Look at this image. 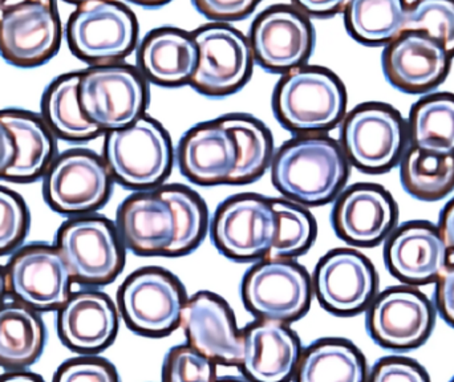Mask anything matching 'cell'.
<instances>
[{
  "mask_svg": "<svg viewBox=\"0 0 454 382\" xmlns=\"http://www.w3.org/2000/svg\"><path fill=\"white\" fill-rule=\"evenodd\" d=\"M271 156L269 130L246 114L196 125L181 138L176 153L181 173L201 186L253 183L266 172Z\"/></svg>",
  "mask_w": 454,
  "mask_h": 382,
  "instance_id": "6da1fadb",
  "label": "cell"
},
{
  "mask_svg": "<svg viewBox=\"0 0 454 382\" xmlns=\"http://www.w3.org/2000/svg\"><path fill=\"white\" fill-rule=\"evenodd\" d=\"M204 200L183 185H165L129 195L117 211L122 245L141 256H181L204 239Z\"/></svg>",
  "mask_w": 454,
  "mask_h": 382,
  "instance_id": "7a4b0ae2",
  "label": "cell"
},
{
  "mask_svg": "<svg viewBox=\"0 0 454 382\" xmlns=\"http://www.w3.org/2000/svg\"><path fill=\"white\" fill-rule=\"evenodd\" d=\"M275 188L299 205L331 202L348 178V160L333 138L301 135L286 143L271 162Z\"/></svg>",
  "mask_w": 454,
  "mask_h": 382,
  "instance_id": "3957f363",
  "label": "cell"
},
{
  "mask_svg": "<svg viewBox=\"0 0 454 382\" xmlns=\"http://www.w3.org/2000/svg\"><path fill=\"white\" fill-rule=\"evenodd\" d=\"M347 93L330 69L301 66L283 74L272 95L278 121L298 135H317L343 120Z\"/></svg>",
  "mask_w": 454,
  "mask_h": 382,
  "instance_id": "277c9868",
  "label": "cell"
},
{
  "mask_svg": "<svg viewBox=\"0 0 454 382\" xmlns=\"http://www.w3.org/2000/svg\"><path fill=\"white\" fill-rule=\"evenodd\" d=\"M104 160L112 177L138 191L157 188L167 180L175 153L164 127L141 116L128 127L106 132Z\"/></svg>",
  "mask_w": 454,
  "mask_h": 382,
  "instance_id": "5b68a950",
  "label": "cell"
},
{
  "mask_svg": "<svg viewBox=\"0 0 454 382\" xmlns=\"http://www.w3.org/2000/svg\"><path fill=\"white\" fill-rule=\"evenodd\" d=\"M66 37L72 53L82 60L92 66L117 64L137 44V19L116 0H88L69 16Z\"/></svg>",
  "mask_w": 454,
  "mask_h": 382,
  "instance_id": "8992f818",
  "label": "cell"
},
{
  "mask_svg": "<svg viewBox=\"0 0 454 382\" xmlns=\"http://www.w3.org/2000/svg\"><path fill=\"white\" fill-rule=\"evenodd\" d=\"M408 128L396 109L365 103L349 112L341 125V149L347 160L365 173L388 172L402 161Z\"/></svg>",
  "mask_w": 454,
  "mask_h": 382,
  "instance_id": "52a82bcc",
  "label": "cell"
},
{
  "mask_svg": "<svg viewBox=\"0 0 454 382\" xmlns=\"http://www.w3.org/2000/svg\"><path fill=\"white\" fill-rule=\"evenodd\" d=\"M82 112L103 132L121 129L144 116L148 87L141 72L124 64L92 66L80 72Z\"/></svg>",
  "mask_w": 454,
  "mask_h": 382,
  "instance_id": "ba28073f",
  "label": "cell"
},
{
  "mask_svg": "<svg viewBox=\"0 0 454 382\" xmlns=\"http://www.w3.org/2000/svg\"><path fill=\"white\" fill-rule=\"evenodd\" d=\"M312 279L291 259H259L242 282V300L258 319L288 323L301 319L312 298Z\"/></svg>",
  "mask_w": 454,
  "mask_h": 382,
  "instance_id": "9c48e42d",
  "label": "cell"
},
{
  "mask_svg": "<svg viewBox=\"0 0 454 382\" xmlns=\"http://www.w3.org/2000/svg\"><path fill=\"white\" fill-rule=\"evenodd\" d=\"M180 280L167 269L149 267L133 272L119 291V308L130 331L162 338L180 325L185 306Z\"/></svg>",
  "mask_w": 454,
  "mask_h": 382,
  "instance_id": "30bf717a",
  "label": "cell"
},
{
  "mask_svg": "<svg viewBox=\"0 0 454 382\" xmlns=\"http://www.w3.org/2000/svg\"><path fill=\"white\" fill-rule=\"evenodd\" d=\"M192 34L199 63L189 85L212 98L226 97L245 87L254 63L247 37L225 23L207 24Z\"/></svg>",
  "mask_w": 454,
  "mask_h": 382,
  "instance_id": "8fae6325",
  "label": "cell"
},
{
  "mask_svg": "<svg viewBox=\"0 0 454 382\" xmlns=\"http://www.w3.org/2000/svg\"><path fill=\"white\" fill-rule=\"evenodd\" d=\"M56 248L66 261L72 279L82 285H108L124 269L121 238L108 219L69 221L59 230Z\"/></svg>",
  "mask_w": 454,
  "mask_h": 382,
  "instance_id": "7c38bea8",
  "label": "cell"
},
{
  "mask_svg": "<svg viewBox=\"0 0 454 382\" xmlns=\"http://www.w3.org/2000/svg\"><path fill=\"white\" fill-rule=\"evenodd\" d=\"M277 215L271 199L255 194L235 195L215 211L212 239L232 261L263 259L274 243Z\"/></svg>",
  "mask_w": 454,
  "mask_h": 382,
  "instance_id": "4fadbf2b",
  "label": "cell"
},
{
  "mask_svg": "<svg viewBox=\"0 0 454 382\" xmlns=\"http://www.w3.org/2000/svg\"><path fill=\"white\" fill-rule=\"evenodd\" d=\"M248 42L262 68L283 74L304 66L314 52V27L294 5H272L254 20Z\"/></svg>",
  "mask_w": 454,
  "mask_h": 382,
  "instance_id": "5bb4252c",
  "label": "cell"
},
{
  "mask_svg": "<svg viewBox=\"0 0 454 382\" xmlns=\"http://www.w3.org/2000/svg\"><path fill=\"white\" fill-rule=\"evenodd\" d=\"M434 325V304L415 288H389L368 306V333L376 344L392 351L423 346Z\"/></svg>",
  "mask_w": 454,
  "mask_h": 382,
  "instance_id": "9a60e30c",
  "label": "cell"
},
{
  "mask_svg": "<svg viewBox=\"0 0 454 382\" xmlns=\"http://www.w3.org/2000/svg\"><path fill=\"white\" fill-rule=\"evenodd\" d=\"M376 288L378 275L372 263L351 248H336L325 253L312 275V290L323 308L340 316L368 308Z\"/></svg>",
  "mask_w": 454,
  "mask_h": 382,
  "instance_id": "2e32d148",
  "label": "cell"
},
{
  "mask_svg": "<svg viewBox=\"0 0 454 382\" xmlns=\"http://www.w3.org/2000/svg\"><path fill=\"white\" fill-rule=\"evenodd\" d=\"M111 189L112 175L106 161L84 151L61 154L44 183L48 203L63 214L98 210L108 199Z\"/></svg>",
  "mask_w": 454,
  "mask_h": 382,
  "instance_id": "e0dca14e",
  "label": "cell"
},
{
  "mask_svg": "<svg viewBox=\"0 0 454 382\" xmlns=\"http://www.w3.org/2000/svg\"><path fill=\"white\" fill-rule=\"evenodd\" d=\"M61 36L55 4L21 5L0 19V56L19 68L43 66L58 53Z\"/></svg>",
  "mask_w": 454,
  "mask_h": 382,
  "instance_id": "ac0fdd59",
  "label": "cell"
},
{
  "mask_svg": "<svg viewBox=\"0 0 454 382\" xmlns=\"http://www.w3.org/2000/svg\"><path fill=\"white\" fill-rule=\"evenodd\" d=\"M71 279L66 261L58 248L31 246L19 251L8 264V290L31 308H60L71 296Z\"/></svg>",
  "mask_w": 454,
  "mask_h": 382,
  "instance_id": "d6986e66",
  "label": "cell"
},
{
  "mask_svg": "<svg viewBox=\"0 0 454 382\" xmlns=\"http://www.w3.org/2000/svg\"><path fill=\"white\" fill-rule=\"evenodd\" d=\"M180 325L189 346L215 364H242V330H238L231 308L220 296L207 291L194 293L184 306Z\"/></svg>",
  "mask_w": 454,
  "mask_h": 382,
  "instance_id": "ffe728a7",
  "label": "cell"
},
{
  "mask_svg": "<svg viewBox=\"0 0 454 382\" xmlns=\"http://www.w3.org/2000/svg\"><path fill=\"white\" fill-rule=\"evenodd\" d=\"M452 56L436 40L421 32H404L387 44L384 76L396 90L420 95L439 87L450 68Z\"/></svg>",
  "mask_w": 454,
  "mask_h": 382,
  "instance_id": "44dd1931",
  "label": "cell"
},
{
  "mask_svg": "<svg viewBox=\"0 0 454 382\" xmlns=\"http://www.w3.org/2000/svg\"><path fill=\"white\" fill-rule=\"evenodd\" d=\"M396 203L386 189L360 183L341 192L333 208L336 235L349 245L372 247L391 234Z\"/></svg>",
  "mask_w": 454,
  "mask_h": 382,
  "instance_id": "7402d4cb",
  "label": "cell"
},
{
  "mask_svg": "<svg viewBox=\"0 0 454 382\" xmlns=\"http://www.w3.org/2000/svg\"><path fill=\"white\" fill-rule=\"evenodd\" d=\"M450 253L439 229L411 222L387 240L384 259L395 277L418 285L436 282L450 264Z\"/></svg>",
  "mask_w": 454,
  "mask_h": 382,
  "instance_id": "603a6c76",
  "label": "cell"
},
{
  "mask_svg": "<svg viewBox=\"0 0 454 382\" xmlns=\"http://www.w3.org/2000/svg\"><path fill=\"white\" fill-rule=\"evenodd\" d=\"M243 335V373L259 382L288 380L301 354V341L286 323L262 320L247 325Z\"/></svg>",
  "mask_w": 454,
  "mask_h": 382,
  "instance_id": "cb8c5ba5",
  "label": "cell"
},
{
  "mask_svg": "<svg viewBox=\"0 0 454 382\" xmlns=\"http://www.w3.org/2000/svg\"><path fill=\"white\" fill-rule=\"evenodd\" d=\"M119 315L108 296L96 291L74 293L59 308L61 341L79 354H98L114 343Z\"/></svg>",
  "mask_w": 454,
  "mask_h": 382,
  "instance_id": "d4e9b609",
  "label": "cell"
},
{
  "mask_svg": "<svg viewBox=\"0 0 454 382\" xmlns=\"http://www.w3.org/2000/svg\"><path fill=\"white\" fill-rule=\"evenodd\" d=\"M138 68L148 82L160 87L189 84L199 63L193 34L162 27L149 32L138 48Z\"/></svg>",
  "mask_w": 454,
  "mask_h": 382,
  "instance_id": "484cf974",
  "label": "cell"
},
{
  "mask_svg": "<svg viewBox=\"0 0 454 382\" xmlns=\"http://www.w3.org/2000/svg\"><path fill=\"white\" fill-rule=\"evenodd\" d=\"M367 373L356 347L340 339H323L301 351L294 375L299 382H362Z\"/></svg>",
  "mask_w": 454,
  "mask_h": 382,
  "instance_id": "4316f807",
  "label": "cell"
},
{
  "mask_svg": "<svg viewBox=\"0 0 454 382\" xmlns=\"http://www.w3.org/2000/svg\"><path fill=\"white\" fill-rule=\"evenodd\" d=\"M0 121L10 130L16 146L15 160L4 177L19 181L39 177L53 153L50 129L34 114L13 109L0 112Z\"/></svg>",
  "mask_w": 454,
  "mask_h": 382,
  "instance_id": "83f0119b",
  "label": "cell"
},
{
  "mask_svg": "<svg viewBox=\"0 0 454 382\" xmlns=\"http://www.w3.org/2000/svg\"><path fill=\"white\" fill-rule=\"evenodd\" d=\"M45 332L39 316L24 303L0 307V365L26 368L44 348Z\"/></svg>",
  "mask_w": 454,
  "mask_h": 382,
  "instance_id": "f1b7e54d",
  "label": "cell"
},
{
  "mask_svg": "<svg viewBox=\"0 0 454 382\" xmlns=\"http://www.w3.org/2000/svg\"><path fill=\"white\" fill-rule=\"evenodd\" d=\"M411 146L439 156L454 154V96L440 93L415 104L408 122Z\"/></svg>",
  "mask_w": 454,
  "mask_h": 382,
  "instance_id": "f546056e",
  "label": "cell"
},
{
  "mask_svg": "<svg viewBox=\"0 0 454 382\" xmlns=\"http://www.w3.org/2000/svg\"><path fill=\"white\" fill-rule=\"evenodd\" d=\"M405 12V0H349L344 23L356 42L387 45L404 34Z\"/></svg>",
  "mask_w": 454,
  "mask_h": 382,
  "instance_id": "4dcf8cb0",
  "label": "cell"
},
{
  "mask_svg": "<svg viewBox=\"0 0 454 382\" xmlns=\"http://www.w3.org/2000/svg\"><path fill=\"white\" fill-rule=\"evenodd\" d=\"M80 74L56 79L43 97V116L48 127L68 141H88L103 130L87 119L79 100Z\"/></svg>",
  "mask_w": 454,
  "mask_h": 382,
  "instance_id": "1f68e13d",
  "label": "cell"
},
{
  "mask_svg": "<svg viewBox=\"0 0 454 382\" xmlns=\"http://www.w3.org/2000/svg\"><path fill=\"white\" fill-rule=\"evenodd\" d=\"M402 185L424 202L442 199L454 189V154L439 156L410 146L400 161Z\"/></svg>",
  "mask_w": 454,
  "mask_h": 382,
  "instance_id": "d6a6232c",
  "label": "cell"
},
{
  "mask_svg": "<svg viewBox=\"0 0 454 382\" xmlns=\"http://www.w3.org/2000/svg\"><path fill=\"white\" fill-rule=\"evenodd\" d=\"M271 205L277 215V234L263 259H293L306 253L317 237L311 214L295 202L271 199Z\"/></svg>",
  "mask_w": 454,
  "mask_h": 382,
  "instance_id": "836d02e7",
  "label": "cell"
},
{
  "mask_svg": "<svg viewBox=\"0 0 454 382\" xmlns=\"http://www.w3.org/2000/svg\"><path fill=\"white\" fill-rule=\"evenodd\" d=\"M405 32H421L454 55V0H405Z\"/></svg>",
  "mask_w": 454,
  "mask_h": 382,
  "instance_id": "e575fe53",
  "label": "cell"
},
{
  "mask_svg": "<svg viewBox=\"0 0 454 382\" xmlns=\"http://www.w3.org/2000/svg\"><path fill=\"white\" fill-rule=\"evenodd\" d=\"M215 367L209 357L186 344L170 349L162 365V378L169 382L215 381Z\"/></svg>",
  "mask_w": 454,
  "mask_h": 382,
  "instance_id": "d590c367",
  "label": "cell"
},
{
  "mask_svg": "<svg viewBox=\"0 0 454 382\" xmlns=\"http://www.w3.org/2000/svg\"><path fill=\"white\" fill-rule=\"evenodd\" d=\"M28 214L23 200L7 189L0 188V253L15 247L27 232Z\"/></svg>",
  "mask_w": 454,
  "mask_h": 382,
  "instance_id": "8d00e7d4",
  "label": "cell"
},
{
  "mask_svg": "<svg viewBox=\"0 0 454 382\" xmlns=\"http://www.w3.org/2000/svg\"><path fill=\"white\" fill-rule=\"evenodd\" d=\"M55 380L59 382H114L119 380V376L114 365L109 364L106 360L85 357V359L69 360L64 363L59 368Z\"/></svg>",
  "mask_w": 454,
  "mask_h": 382,
  "instance_id": "74e56055",
  "label": "cell"
},
{
  "mask_svg": "<svg viewBox=\"0 0 454 382\" xmlns=\"http://www.w3.org/2000/svg\"><path fill=\"white\" fill-rule=\"evenodd\" d=\"M367 380L373 382H427L431 380V378L423 367L412 360L402 359V357H386L375 364Z\"/></svg>",
  "mask_w": 454,
  "mask_h": 382,
  "instance_id": "f35d334b",
  "label": "cell"
},
{
  "mask_svg": "<svg viewBox=\"0 0 454 382\" xmlns=\"http://www.w3.org/2000/svg\"><path fill=\"white\" fill-rule=\"evenodd\" d=\"M201 15L215 23L247 18L261 0H192Z\"/></svg>",
  "mask_w": 454,
  "mask_h": 382,
  "instance_id": "ab89813d",
  "label": "cell"
},
{
  "mask_svg": "<svg viewBox=\"0 0 454 382\" xmlns=\"http://www.w3.org/2000/svg\"><path fill=\"white\" fill-rule=\"evenodd\" d=\"M436 307L442 319L454 328V263L448 264L436 280Z\"/></svg>",
  "mask_w": 454,
  "mask_h": 382,
  "instance_id": "60d3db41",
  "label": "cell"
},
{
  "mask_svg": "<svg viewBox=\"0 0 454 382\" xmlns=\"http://www.w3.org/2000/svg\"><path fill=\"white\" fill-rule=\"evenodd\" d=\"M294 5L307 16L330 18L344 12L349 0H293Z\"/></svg>",
  "mask_w": 454,
  "mask_h": 382,
  "instance_id": "b9f144b4",
  "label": "cell"
},
{
  "mask_svg": "<svg viewBox=\"0 0 454 382\" xmlns=\"http://www.w3.org/2000/svg\"><path fill=\"white\" fill-rule=\"evenodd\" d=\"M15 157V141L10 130L0 121V177H4V173L12 165Z\"/></svg>",
  "mask_w": 454,
  "mask_h": 382,
  "instance_id": "7bdbcfd3",
  "label": "cell"
},
{
  "mask_svg": "<svg viewBox=\"0 0 454 382\" xmlns=\"http://www.w3.org/2000/svg\"><path fill=\"white\" fill-rule=\"evenodd\" d=\"M437 229H439L447 247L454 253V199L450 200L442 210Z\"/></svg>",
  "mask_w": 454,
  "mask_h": 382,
  "instance_id": "ee69618b",
  "label": "cell"
},
{
  "mask_svg": "<svg viewBox=\"0 0 454 382\" xmlns=\"http://www.w3.org/2000/svg\"><path fill=\"white\" fill-rule=\"evenodd\" d=\"M31 3H43V4H55V0H0V19L21 5L31 4Z\"/></svg>",
  "mask_w": 454,
  "mask_h": 382,
  "instance_id": "f6af8a7d",
  "label": "cell"
},
{
  "mask_svg": "<svg viewBox=\"0 0 454 382\" xmlns=\"http://www.w3.org/2000/svg\"><path fill=\"white\" fill-rule=\"evenodd\" d=\"M0 380L29 382L40 380V378H36V376L34 375H29V373L12 372L10 373V375L0 376Z\"/></svg>",
  "mask_w": 454,
  "mask_h": 382,
  "instance_id": "bcb514c9",
  "label": "cell"
},
{
  "mask_svg": "<svg viewBox=\"0 0 454 382\" xmlns=\"http://www.w3.org/2000/svg\"><path fill=\"white\" fill-rule=\"evenodd\" d=\"M130 2L136 3V4L143 5V7H161V5L167 4L170 0H130Z\"/></svg>",
  "mask_w": 454,
  "mask_h": 382,
  "instance_id": "7dc6e473",
  "label": "cell"
},
{
  "mask_svg": "<svg viewBox=\"0 0 454 382\" xmlns=\"http://www.w3.org/2000/svg\"><path fill=\"white\" fill-rule=\"evenodd\" d=\"M5 285H7V282H5L4 275H3V271L0 269V299L4 295Z\"/></svg>",
  "mask_w": 454,
  "mask_h": 382,
  "instance_id": "c3c4849f",
  "label": "cell"
},
{
  "mask_svg": "<svg viewBox=\"0 0 454 382\" xmlns=\"http://www.w3.org/2000/svg\"><path fill=\"white\" fill-rule=\"evenodd\" d=\"M66 2L72 3V4H80V3L88 2V0H66Z\"/></svg>",
  "mask_w": 454,
  "mask_h": 382,
  "instance_id": "681fc988",
  "label": "cell"
},
{
  "mask_svg": "<svg viewBox=\"0 0 454 382\" xmlns=\"http://www.w3.org/2000/svg\"><path fill=\"white\" fill-rule=\"evenodd\" d=\"M453 380H454V378H453Z\"/></svg>",
  "mask_w": 454,
  "mask_h": 382,
  "instance_id": "f907efd6",
  "label": "cell"
}]
</instances>
